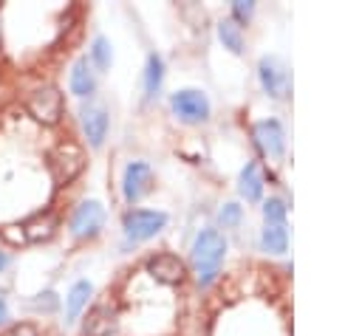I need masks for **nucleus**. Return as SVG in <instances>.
Returning <instances> with one entry per match:
<instances>
[{"label": "nucleus", "mask_w": 362, "mask_h": 336, "mask_svg": "<svg viewBox=\"0 0 362 336\" xmlns=\"http://www.w3.org/2000/svg\"><path fill=\"white\" fill-rule=\"evenodd\" d=\"M54 217H34L31 223H25L23 226V232H25V240H45L51 232H54Z\"/></svg>", "instance_id": "6ab92c4d"}, {"label": "nucleus", "mask_w": 362, "mask_h": 336, "mask_svg": "<svg viewBox=\"0 0 362 336\" xmlns=\"http://www.w3.org/2000/svg\"><path fill=\"white\" fill-rule=\"evenodd\" d=\"M147 271L158 282H164V285H175V282L184 280V263L178 257H173V254H156V257H150L147 260Z\"/></svg>", "instance_id": "9d476101"}, {"label": "nucleus", "mask_w": 362, "mask_h": 336, "mask_svg": "<svg viewBox=\"0 0 362 336\" xmlns=\"http://www.w3.org/2000/svg\"><path fill=\"white\" fill-rule=\"evenodd\" d=\"M28 113H31L37 121H42V124L59 121V116H62V96H59V90L51 88V85L37 88V90L28 96Z\"/></svg>", "instance_id": "7ed1b4c3"}, {"label": "nucleus", "mask_w": 362, "mask_h": 336, "mask_svg": "<svg viewBox=\"0 0 362 336\" xmlns=\"http://www.w3.org/2000/svg\"><path fill=\"white\" fill-rule=\"evenodd\" d=\"M238 220H240V206H238V203H226V206L221 209V223H223L226 229H232V226H238Z\"/></svg>", "instance_id": "4be33fe9"}, {"label": "nucleus", "mask_w": 362, "mask_h": 336, "mask_svg": "<svg viewBox=\"0 0 362 336\" xmlns=\"http://www.w3.org/2000/svg\"><path fill=\"white\" fill-rule=\"evenodd\" d=\"M85 167V152L79 150V144L65 141L57 147V158H54V172L57 181H74Z\"/></svg>", "instance_id": "423d86ee"}, {"label": "nucleus", "mask_w": 362, "mask_h": 336, "mask_svg": "<svg viewBox=\"0 0 362 336\" xmlns=\"http://www.w3.org/2000/svg\"><path fill=\"white\" fill-rule=\"evenodd\" d=\"M90 56H93V62H96V68H110V45H107V40L105 37H96L93 40V48H90Z\"/></svg>", "instance_id": "aec40b11"}, {"label": "nucleus", "mask_w": 362, "mask_h": 336, "mask_svg": "<svg viewBox=\"0 0 362 336\" xmlns=\"http://www.w3.org/2000/svg\"><path fill=\"white\" fill-rule=\"evenodd\" d=\"M173 110H175V116H178L181 121L195 124V121H204V119L209 116V102H206V96L198 93V90H178V93L173 96Z\"/></svg>", "instance_id": "39448f33"}, {"label": "nucleus", "mask_w": 362, "mask_h": 336, "mask_svg": "<svg viewBox=\"0 0 362 336\" xmlns=\"http://www.w3.org/2000/svg\"><path fill=\"white\" fill-rule=\"evenodd\" d=\"M260 82H263L266 93H272L274 99L288 93V71L283 68V62L277 56H263L260 59Z\"/></svg>", "instance_id": "6e6552de"}, {"label": "nucleus", "mask_w": 362, "mask_h": 336, "mask_svg": "<svg viewBox=\"0 0 362 336\" xmlns=\"http://www.w3.org/2000/svg\"><path fill=\"white\" fill-rule=\"evenodd\" d=\"M6 319H8V308H6V302L0 299V325H3Z\"/></svg>", "instance_id": "a878e982"}, {"label": "nucleus", "mask_w": 362, "mask_h": 336, "mask_svg": "<svg viewBox=\"0 0 362 336\" xmlns=\"http://www.w3.org/2000/svg\"><path fill=\"white\" fill-rule=\"evenodd\" d=\"M6 263H8V260H6V254H0V268H6Z\"/></svg>", "instance_id": "bb28decb"}, {"label": "nucleus", "mask_w": 362, "mask_h": 336, "mask_svg": "<svg viewBox=\"0 0 362 336\" xmlns=\"http://www.w3.org/2000/svg\"><path fill=\"white\" fill-rule=\"evenodd\" d=\"M102 223H105L102 203L85 200V203L74 212V217H71V232H74L76 237H93V234H99Z\"/></svg>", "instance_id": "0eeeda50"}, {"label": "nucleus", "mask_w": 362, "mask_h": 336, "mask_svg": "<svg viewBox=\"0 0 362 336\" xmlns=\"http://www.w3.org/2000/svg\"><path fill=\"white\" fill-rule=\"evenodd\" d=\"M232 14H235V23H246L255 14V3L252 0H235L232 3Z\"/></svg>", "instance_id": "412c9836"}, {"label": "nucleus", "mask_w": 362, "mask_h": 336, "mask_svg": "<svg viewBox=\"0 0 362 336\" xmlns=\"http://www.w3.org/2000/svg\"><path fill=\"white\" fill-rule=\"evenodd\" d=\"M82 127H85V136L93 147H99L105 141V133H107V113L99 107V104H88L82 110Z\"/></svg>", "instance_id": "ddd939ff"}, {"label": "nucleus", "mask_w": 362, "mask_h": 336, "mask_svg": "<svg viewBox=\"0 0 362 336\" xmlns=\"http://www.w3.org/2000/svg\"><path fill=\"white\" fill-rule=\"evenodd\" d=\"M34 308H40V311H54V308H57V296H54L51 291H45V294H40V296L34 299Z\"/></svg>", "instance_id": "5701e85b"}, {"label": "nucleus", "mask_w": 362, "mask_h": 336, "mask_svg": "<svg viewBox=\"0 0 362 336\" xmlns=\"http://www.w3.org/2000/svg\"><path fill=\"white\" fill-rule=\"evenodd\" d=\"M161 76H164V62H161V56L150 54V59H147V71H144V90H147V96H156V93H158V88H161Z\"/></svg>", "instance_id": "f3484780"}, {"label": "nucleus", "mask_w": 362, "mask_h": 336, "mask_svg": "<svg viewBox=\"0 0 362 336\" xmlns=\"http://www.w3.org/2000/svg\"><path fill=\"white\" fill-rule=\"evenodd\" d=\"M93 88H96L93 71H90V65H88V59H79V62L74 65V71H71V90H74L76 96H90Z\"/></svg>", "instance_id": "4468645a"}, {"label": "nucleus", "mask_w": 362, "mask_h": 336, "mask_svg": "<svg viewBox=\"0 0 362 336\" xmlns=\"http://www.w3.org/2000/svg\"><path fill=\"white\" fill-rule=\"evenodd\" d=\"M90 282H76L71 291H68V302H65V316H68V322H74L76 316H79V311L85 308V302H88V296H90Z\"/></svg>", "instance_id": "dca6fc26"}, {"label": "nucleus", "mask_w": 362, "mask_h": 336, "mask_svg": "<svg viewBox=\"0 0 362 336\" xmlns=\"http://www.w3.org/2000/svg\"><path fill=\"white\" fill-rule=\"evenodd\" d=\"M240 195L246 200H257L263 195V172H260V167L255 161L246 164V169L240 172Z\"/></svg>", "instance_id": "2eb2a0df"}, {"label": "nucleus", "mask_w": 362, "mask_h": 336, "mask_svg": "<svg viewBox=\"0 0 362 336\" xmlns=\"http://www.w3.org/2000/svg\"><path fill=\"white\" fill-rule=\"evenodd\" d=\"M153 184V169L144 164V161H133L127 169H124V181H122V189H124V198L133 203L139 200Z\"/></svg>", "instance_id": "1a4fd4ad"}, {"label": "nucleus", "mask_w": 362, "mask_h": 336, "mask_svg": "<svg viewBox=\"0 0 362 336\" xmlns=\"http://www.w3.org/2000/svg\"><path fill=\"white\" fill-rule=\"evenodd\" d=\"M218 34H221V40H223V45L226 48H232L235 54L243 48V37H240V25L235 23V20H223L221 25H218Z\"/></svg>", "instance_id": "a211bd4d"}, {"label": "nucleus", "mask_w": 362, "mask_h": 336, "mask_svg": "<svg viewBox=\"0 0 362 336\" xmlns=\"http://www.w3.org/2000/svg\"><path fill=\"white\" fill-rule=\"evenodd\" d=\"M3 336H37V328H34V325H14V328H8Z\"/></svg>", "instance_id": "b1692460"}, {"label": "nucleus", "mask_w": 362, "mask_h": 336, "mask_svg": "<svg viewBox=\"0 0 362 336\" xmlns=\"http://www.w3.org/2000/svg\"><path fill=\"white\" fill-rule=\"evenodd\" d=\"M3 237L11 240V243H23V240H25V232H23V229L17 232V226H8V229H3Z\"/></svg>", "instance_id": "393cba45"}, {"label": "nucleus", "mask_w": 362, "mask_h": 336, "mask_svg": "<svg viewBox=\"0 0 362 336\" xmlns=\"http://www.w3.org/2000/svg\"><path fill=\"white\" fill-rule=\"evenodd\" d=\"M167 223V215L164 212H150V209H136V212H127L124 215V234L130 240H147L153 237L156 232H161Z\"/></svg>", "instance_id": "20e7f679"}, {"label": "nucleus", "mask_w": 362, "mask_h": 336, "mask_svg": "<svg viewBox=\"0 0 362 336\" xmlns=\"http://www.w3.org/2000/svg\"><path fill=\"white\" fill-rule=\"evenodd\" d=\"M255 138H257V144H260L263 152L283 155V127H280V121H274V119L257 121L255 124Z\"/></svg>", "instance_id": "9b49d317"}, {"label": "nucleus", "mask_w": 362, "mask_h": 336, "mask_svg": "<svg viewBox=\"0 0 362 336\" xmlns=\"http://www.w3.org/2000/svg\"><path fill=\"white\" fill-rule=\"evenodd\" d=\"M223 254H226V240H223L221 232L204 229L195 237V243H192V265H195V277H198L201 285H209L218 277Z\"/></svg>", "instance_id": "f257e3e1"}, {"label": "nucleus", "mask_w": 362, "mask_h": 336, "mask_svg": "<svg viewBox=\"0 0 362 336\" xmlns=\"http://www.w3.org/2000/svg\"><path fill=\"white\" fill-rule=\"evenodd\" d=\"M266 229H263V248L272 254H283L288 248V229H286V206L280 198H269L263 206Z\"/></svg>", "instance_id": "f03ea898"}, {"label": "nucleus", "mask_w": 362, "mask_h": 336, "mask_svg": "<svg viewBox=\"0 0 362 336\" xmlns=\"http://www.w3.org/2000/svg\"><path fill=\"white\" fill-rule=\"evenodd\" d=\"M113 325H116V311L110 305H96L85 316L82 336H107L113 330Z\"/></svg>", "instance_id": "f8f14e48"}]
</instances>
